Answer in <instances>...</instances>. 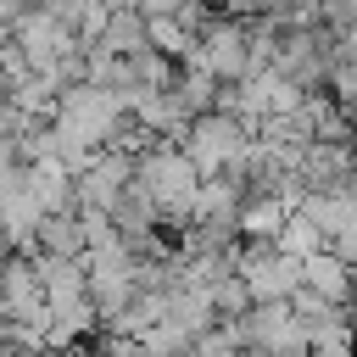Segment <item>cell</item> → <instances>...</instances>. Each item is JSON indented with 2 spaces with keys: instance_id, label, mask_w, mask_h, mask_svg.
Listing matches in <instances>:
<instances>
[{
  "instance_id": "obj_16",
  "label": "cell",
  "mask_w": 357,
  "mask_h": 357,
  "mask_svg": "<svg viewBox=\"0 0 357 357\" xmlns=\"http://www.w3.org/2000/svg\"><path fill=\"white\" fill-rule=\"evenodd\" d=\"M206 301H212V318H218V324H240V318L251 312V290L240 284V273L218 279V284L206 290Z\"/></svg>"
},
{
  "instance_id": "obj_5",
  "label": "cell",
  "mask_w": 357,
  "mask_h": 357,
  "mask_svg": "<svg viewBox=\"0 0 357 357\" xmlns=\"http://www.w3.org/2000/svg\"><path fill=\"white\" fill-rule=\"evenodd\" d=\"M240 335H245V351H262V357H290V351H307V329L301 318L290 312V301H262L240 318Z\"/></svg>"
},
{
  "instance_id": "obj_14",
  "label": "cell",
  "mask_w": 357,
  "mask_h": 357,
  "mask_svg": "<svg viewBox=\"0 0 357 357\" xmlns=\"http://www.w3.org/2000/svg\"><path fill=\"white\" fill-rule=\"evenodd\" d=\"M173 95H178V106H184L190 117H201V112H212V100H218V78L201 73L195 61H184L178 78H173Z\"/></svg>"
},
{
  "instance_id": "obj_10",
  "label": "cell",
  "mask_w": 357,
  "mask_h": 357,
  "mask_svg": "<svg viewBox=\"0 0 357 357\" xmlns=\"http://www.w3.org/2000/svg\"><path fill=\"white\" fill-rule=\"evenodd\" d=\"M33 257H56V262H78L84 257V229L78 212H45L33 229Z\"/></svg>"
},
{
  "instance_id": "obj_8",
  "label": "cell",
  "mask_w": 357,
  "mask_h": 357,
  "mask_svg": "<svg viewBox=\"0 0 357 357\" xmlns=\"http://www.w3.org/2000/svg\"><path fill=\"white\" fill-rule=\"evenodd\" d=\"M301 290L318 296V301H329V307H346L357 284H351V273H346V262H340L335 251H312V257L301 262Z\"/></svg>"
},
{
  "instance_id": "obj_15",
  "label": "cell",
  "mask_w": 357,
  "mask_h": 357,
  "mask_svg": "<svg viewBox=\"0 0 357 357\" xmlns=\"http://www.w3.org/2000/svg\"><path fill=\"white\" fill-rule=\"evenodd\" d=\"M273 251H279V257H290V262H307L312 251H324V240H318V229H312L301 212H290V218H284V229L273 234Z\"/></svg>"
},
{
  "instance_id": "obj_12",
  "label": "cell",
  "mask_w": 357,
  "mask_h": 357,
  "mask_svg": "<svg viewBox=\"0 0 357 357\" xmlns=\"http://www.w3.org/2000/svg\"><path fill=\"white\" fill-rule=\"evenodd\" d=\"M89 50H106V56H139L145 50V17L139 11H106V28Z\"/></svg>"
},
{
  "instance_id": "obj_2",
  "label": "cell",
  "mask_w": 357,
  "mask_h": 357,
  "mask_svg": "<svg viewBox=\"0 0 357 357\" xmlns=\"http://www.w3.org/2000/svg\"><path fill=\"white\" fill-rule=\"evenodd\" d=\"M251 139V128H240L234 117H223V112H201V117H190V134H184V156H190V167L201 173V178H218L234 156H240V145Z\"/></svg>"
},
{
  "instance_id": "obj_9",
  "label": "cell",
  "mask_w": 357,
  "mask_h": 357,
  "mask_svg": "<svg viewBox=\"0 0 357 357\" xmlns=\"http://www.w3.org/2000/svg\"><path fill=\"white\" fill-rule=\"evenodd\" d=\"M22 195L39 212H73V173L61 162H33L22 167Z\"/></svg>"
},
{
  "instance_id": "obj_4",
  "label": "cell",
  "mask_w": 357,
  "mask_h": 357,
  "mask_svg": "<svg viewBox=\"0 0 357 357\" xmlns=\"http://www.w3.org/2000/svg\"><path fill=\"white\" fill-rule=\"evenodd\" d=\"M201 73H212L218 84H240L245 73H251V61H245V22H234V17H212L201 33H195V56H190Z\"/></svg>"
},
{
  "instance_id": "obj_11",
  "label": "cell",
  "mask_w": 357,
  "mask_h": 357,
  "mask_svg": "<svg viewBox=\"0 0 357 357\" xmlns=\"http://www.w3.org/2000/svg\"><path fill=\"white\" fill-rule=\"evenodd\" d=\"M33 268H39V290H45V307H73V301H89V284H84V262L33 257Z\"/></svg>"
},
{
  "instance_id": "obj_18",
  "label": "cell",
  "mask_w": 357,
  "mask_h": 357,
  "mask_svg": "<svg viewBox=\"0 0 357 357\" xmlns=\"http://www.w3.org/2000/svg\"><path fill=\"white\" fill-rule=\"evenodd\" d=\"M134 11L151 22V17H178L184 11V0H134Z\"/></svg>"
},
{
  "instance_id": "obj_6",
  "label": "cell",
  "mask_w": 357,
  "mask_h": 357,
  "mask_svg": "<svg viewBox=\"0 0 357 357\" xmlns=\"http://www.w3.org/2000/svg\"><path fill=\"white\" fill-rule=\"evenodd\" d=\"M0 307H6V324H22V329H39V335H45L50 312H45V290H39L33 257L11 251V257L0 262Z\"/></svg>"
},
{
  "instance_id": "obj_17",
  "label": "cell",
  "mask_w": 357,
  "mask_h": 357,
  "mask_svg": "<svg viewBox=\"0 0 357 357\" xmlns=\"http://www.w3.org/2000/svg\"><path fill=\"white\" fill-rule=\"evenodd\" d=\"M240 351H245L240 324H212L206 335H195V340H190V357H240Z\"/></svg>"
},
{
  "instance_id": "obj_7",
  "label": "cell",
  "mask_w": 357,
  "mask_h": 357,
  "mask_svg": "<svg viewBox=\"0 0 357 357\" xmlns=\"http://www.w3.org/2000/svg\"><path fill=\"white\" fill-rule=\"evenodd\" d=\"M134 178V156H117V151H95V162L73 178V206H95V212H112L117 195L128 190Z\"/></svg>"
},
{
  "instance_id": "obj_3",
  "label": "cell",
  "mask_w": 357,
  "mask_h": 357,
  "mask_svg": "<svg viewBox=\"0 0 357 357\" xmlns=\"http://www.w3.org/2000/svg\"><path fill=\"white\" fill-rule=\"evenodd\" d=\"M11 45H17V56H22V67L28 73H50L61 56H73V50H84L56 17H45L39 6H28L17 22H11Z\"/></svg>"
},
{
  "instance_id": "obj_13",
  "label": "cell",
  "mask_w": 357,
  "mask_h": 357,
  "mask_svg": "<svg viewBox=\"0 0 357 357\" xmlns=\"http://www.w3.org/2000/svg\"><path fill=\"white\" fill-rule=\"evenodd\" d=\"M284 218H290V212H284L273 195H262V201H245V206H240L234 234H240V240H262V245H273V234L284 229Z\"/></svg>"
},
{
  "instance_id": "obj_1",
  "label": "cell",
  "mask_w": 357,
  "mask_h": 357,
  "mask_svg": "<svg viewBox=\"0 0 357 357\" xmlns=\"http://www.w3.org/2000/svg\"><path fill=\"white\" fill-rule=\"evenodd\" d=\"M134 184L151 195V206H156L162 223L184 229V218H190V206H195V190H201V173L190 167V156H184L178 145H162V139H156L151 151L134 156Z\"/></svg>"
}]
</instances>
